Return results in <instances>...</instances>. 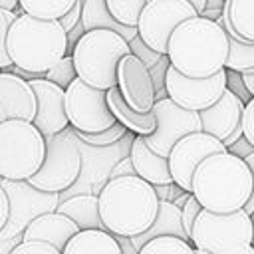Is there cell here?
<instances>
[{
    "label": "cell",
    "mask_w": 254,
    "mask_h": 254,
    "mask_svg": "<svg viewBox=\"0 0 254 254\" xmlns=\"http://www.w3.org/2000/svg\"><path fill=\"white\" fill-rule=\"evenodd\" d=\"M62 254H123L115 234L105 228L77 230L62 248Z\"/></svg>",
    "instance_id": "23"
},
{
    "label": "cell",
    "mask_w": 254,
    "mask_h": 254,
    "mask_svg": "<svg viewBox=\"0 0 254 254\" xmlns=\"http://www.w3.org/2000/svg\"><path fill=\"white\" fill-rule=\"evenodd\" d=\"M238 73H240V79H242L244 89L254 97V67H246V69H242Z\"/></svg>",
    "instance_id": "42"
},
{
    "label": "cell",
    "mask_w": 254,
    "mask_h": 254,
    "mask_svg": "<svg viewBox=\"0 0 254 254\" xmlns=\"http://www.w3.org/2000/svg\"><path fill=\"white\" fill-rule=\"evenodd\" d=\"M226 151H228V153H232V155H236V157H240V159H244L248 153H252V151H254V145H252V143H248V141L240 135L234 143H230V145L226 147Z\"/></svg>",
    "instance_id": "39"
},
{
    "label": "cell",
    "mask_w": 254,
    "mask_h": 254,
    "mask_svg": "<svg viewBox=\"0 0 254 254\" xmlns=\"http://www.w3.org/2000/svg\"><path fill=\"white\" fill-rule=\"evenodd\" d=\"M28 83L36 95V113L32 123L38 127V131L44 137L65 131L67 119L64 111V87L44 77H30Z\"/></svg>",
    "instance_id": "15"
},
{
    "label": "cell",
    "mask_w": 254,
    "mask_h": 254,
    "mask_svg": "<svg viewBox=\"0 0 254 254\" xmlns=\"http://www.w3.org/2000/svg\"><path fill=\"white\" fill-rule=\"evenodd\" d=\"M127 46H129V52L149 69V67H153L165 54H159V52H155V50H151L139 36H133L129 42H127Z\"/></svg>",
    "instance_id": "32"
},
{
    "label": "cell",
    "mask_w": 254,
    "mask_h": 254,
    "mask_svg": "<svg viewBox=\"0 0 254 254\" xmlns=\"http://www.w3.org/2000/svg\"><path fill=\"white\" fill-rule=\"evenodd\" d=\"M242 210H244L248 216H252V212H254V194H250V196L246 198V202L242 204Z\"/></svg>",
    "instance_id": "43"
},
{
    "label": "cell",
    "mask_w": 254,
    "mask_h": 254,
    "mask_svg": "<svg viewBox=\"0 0 254 254\" xmlns=\"http://www.w3.org/2000/svg\"><path fill=\"white\" fill-rule=\"evenodd\" d=\"M252 190V171L240 157L228 151L204 157L190 177V194L210 212L226 214L242 208Z\"/></svg>",
    "instance_id": "2"
},
{
    "label": "cell",
    "mask_w": 254,
    "mask_h": 254,
    "mask_svg": "<svg viewBox=\"0 0 254 254\" xmlns=\"http://www.w3.org/2000/svg\"><path fill=\"white\" fill-rule=\"evenodd\" d=\"M242 105L244 103L230 89H224L222 95L212 105L198 111L200 131L216 137L218 141H224L240 125Z\"/></svg>",
    "instance_id": "16"
},
{
    "label": "cell",
    "mask_w": 254,
    "mask_h": 254,
    "mask_svg": "<svg viewBox=\"0 0 254 254\" xmlns=\"http://www.w3.org/2000/svg\"><path fill=\"white\" fill-rule=\"evenodd\" d=\"M125 54L131 52L123 36L113 30L93 28L85 30L73 42L69 56L75 77L91 87L107 89L115 85V67Z\"/></svg>",
    "instance_id": "5"
},
{
    "label": "cell",
    "mask_w": 254,
    "mask_h": 254,
    "mask_svg": "<svg viewBox=\"0 0 254 254\" xmlns=\"http://www.w3.org/2000/svg\"><path fill=\"white\" fill-rule=\"evenodd\" d=\"M123 175H135V171H133V165H131V159H129V157H123L121 161H117V163H115V167L111 169L109 179H111V177H123Z\"/></svg>",
    "instance_id": "41"
},
{
    "label": "cell",
    "mask_w": 254,
    "mask_h": 254,
    "mask_svg": "<svg viewBox=\"0 0 254 254\" xmlns=\"http://www.w3.org/2000/svg\"><path fill=\"white\" fill-rule=\"evenodd\" d=\"M137 254H194V248L185 238L163 234L143 242Z\"/></svg>",
    "instance_id": "27"
},
{
    "label": "cell",
    "mask_w": 254,
    "mask_h": 254,
    "mask_svg": "<svg viewBox=\"0 0 254 254\" xmlns=\"http://www.w3.org/2000/svg\"><path fill=\"white\" fill-rule=\"evenodd\" d=\"M129 159L133 165V171L137 177H141L143 181L155 185H169L173 183L171 173H169V163L167 157H161L157 153H153L149 149V145L143 141L141 135H137L131 143V151H129Z\"/></svg>",
    "instance_id": "19"
},
{
    "label": "cell",
    "mask_w": 254,
    "mask_h": 254,
    "mask_svg": "<svg viewBox=\"0 0 254 254\" xmlns=\"http://www.w3.org/2000/svg\"><path fill=\"white\" fill-rule=\"evenodd\" d=\"M42 77L48 79V81H54V83L60 85V87H65V85L75 77V69H73V64H71V56L65 54V56H64L60 62H56L48 71H44Z\"/></svg>",
    "instance_id": "31"
},
{
    "label": "cell",
    "mask_w": 254,
    "mask_h": 254,
    "mask_svg": "<svg viewBox=\"0 0 254 254\" xmlns=\"http://www.w3.org/2000/svg\"><path fill=\"white\" fill-rule=\"evenodd\" d=\"M163 85L167 97L173 99L179 107L198 113L200 109L212 105L226 89V69L222 67L208 77H187L169 64L165 69Z\"/></svg>",
    "instance_id": "12"
},
{
    "label": "cell",
    "mask_w": 254,
    "mask_h": 254,
    "mask_svg": "<svg viewBox=\"0 0 254 254\" xmlns=\"http://www.w3.org/2000/svg\"><path fill=\"white\" fill-rule=\"evenodd\" d=\"M64 111L73 131L93 133L115 123L105 103V89L91 87L79 77H73L64 87Z\"/></svg>",
    "instance_id": "9"
},
{
    "label": "cell",
    "mask_w": 254,
    "mask_h": 254,
    "mask_svg": "<svg viewBox=\"0 0 254 254\" xmlns=\"http://www.w3.org/2000/svg\"><path fill=\"white\" fill-rule=\"evenodd\" d=\"M105 103H107L113 119L117 123H121L127 131H131L135 135H141V137L153 133V129H155V115H153V111L141 113V111L131 109L123 101V97L119 95V91H117L115 85H111V87L105 89Z\"/></svg>",
    "instance_id": "22"
},
{
    "label": "cell",
    "mask_w": 254,
    "mask_h": 254,
    "mask_svg": "<svg viewBox=\"0 0 254 254\" xmlns=\"http://www.w3.org/2000/svg\"><path fill=\"white\" fill-rule=\"evenodd\" d=\"M8 254H62V252L44 240H22Z\"/></svg>",
    "instance_id": "34"
},
{
    "label": "cell",
    "mask_w": 254,
    "mask_h": 254,
    "mask_svg": "<svg viewBox=\"0 0 254 254\" xmlns=\"http://www.w3.org/2000/svg\"><path fill=\"white\" fill-rule=\"evenodd\" d=\"M226 89H230L242 103L252 97V95L244 89L242 79H240V73H238V71H232V69H226Z\"/></svg>",
    "instance_id": "38"
},
{
    "label": "cell",
    "mask_w": 254,
    "mask_h": 254,
    "mask_svg": "<svg viewBox=\"0 0 254 254\" xmlns=\"http://www.w3.org/2000/svg\"><path fill=\"white\" fill-rule=\"evenodd\" d=\"M246 67H254V44L228 38V54H226L224 69L242 71Z\"/></svg>",
    "instance_id": "28"
},
{
    "label": "cell",
    "mask_w": 254,
    "mask_h": 254,
    "mask_svg": "<svg viewBox=\"0 0 254 254\" xmlns=\"http://www.w3.org/2000/svg\"><path fill=\"white\" fill-rule=\"evenodd\" d=\"M6 54L12 65L42 77L67 54V34L58 20L18 14L6 34Z\"/></svg>",
    "instance_id": "4"
},
{
    "label": "cell",
    "mask_w": 254,
    "mask_h": 254,
    "mask_svg": "<svg viewBox=\"0 0 254 254\" xmlns=\"http://www.w3.org/2000/svg\"><path fill=\"white\" fill-rule=\"evenodd\" d=\"M159 198L153 185L137 175L111 177L97 194V212L107 232L115 236H135L155 218Z\"/></svg>",
    "instance_id": "3"
},
{
    "label": "cell",
    "mask_w": 254,
    "mask_h": 254,
    "mask_svg": "<svg viewBox=\"0 0 254 254\" xmlns=\"http://www.w3.org/2000/svg\"><path fill=\"white\" fill-rule=\"evenodd\" d=\"M200 208H202V206L198 204V200H196L192 194H187V198H185V202H183V206H181V220H183V228H185L187 236L190 234L192 222H194L196 214L200 212Z\"/></svg>",
    "instance_id": "36"
},
{
    "label": "cell",
    "mask_w": 254,
    "mask_h": 254,
    "mask_svg": "<svg viewBox=\"0 0 254 254\" xmlns=\"http://www.w3.org/2000/svg\"><path fill=\"white\" fill-rule=\"evenodd\" d=\"M75 0H18V8L24 14L42 18V20H58L64 16Z\"/></svg>",
    "instance_id": "26"
},
{
    "label": "cell",
    "mask_w": 254,
    "mask_h": 254,
    "mask_svg": "<svg viewBox=\"0 0 254 254\" xmlns=\"http://www.w3.org/2000/svg\"><path fill=\"white\" fill-rule=\"evenodd\" d=\"M79 16H81V0H75L73 4H71V8L64 14V16H60L58 18V24L64 28V32L67 34V32H71L77 24H79Z\"/></svg>",
    "instance_id": "37"
},
{
    "label": "cell",
    "mask_w": 254,
    "mask_h": 254,
    "mask_svg": "<svg viewBox=\"0 0 254 254\" xmlns=\"http://www.w3.org/2000/svg\"><path fill=\"white\" fill-rule=\"evenodd\" d=\"M8 218H10V196H8V190L0 185V232L2 228H6Z\"/></svg>",
    "instance_id": "40"
},
{
    "label": "cell",
    "mask_w": 254,
    "mask_h": 254,
    "mask_svg": "<svg viewBox=\"0 0 254 254\" xmlns=\"http://www.w3.org/2000/svg\"><path fill=\"white\" fill-rule=\"evenodd\" d=\"M77 224L71 222L67 216L56 212V210H44L36 216H32L24 228H22V240H44L58 248L65 246V242L77 232Z\"/></svg>",
    "instance_id": "18"
},
{
    "label": "cell",
    "mask_w": 254,
    "mask_h": 254,
    "mask_svg": "<svg viewBox=\"0 0 254 254\" xmlns=\"http://www.w3.org/2000/svg\"><path fill=\"white\" fill-rule=\"evenodd\" d=\"M0 107L6 119L32 121L36 113V95L28 79L2 69L0 71Z\"/></svg>",
    "instance_id": "17"
},
{
    "label": "cell",
    "mask_w": 254,
    "mask_h": 254,
    "mask_svg": "<svg viewBox=\"0 0 254 254\" xmlns=\"http://www.w3.org/2000/svg\"><path fill=\"white\" fill-rule=\"evenodd\" d=\"M236 254H254V248H252V244H248V246H244V248H240Z\"/></svg>",
    "instance_id": "47"
},
{
    "label": "cell",
    "mask_w": 254,
    "mask_h": 254,
    "mask_svg": "<svg viewBox=\"0 0 254 254\" xmlns=\"http://www.w3.org/2000/svg\"><path fill=\"white\" fill-rule=\"evenodd\" d=\"M194 254H210V252H206V250H198V248H194Z\"/></svg>",
    "instance_id": "48"
},
{
    "label": "cell",
    "mask_w": 254,
    "mask_h": 254,
    "mask_svg": "<svg viewBox=\"0 0 254 254\" xmlns=\"http://www.w3.org/2000/svg\"><path fill=\"white\" fill-rule=\"evenodd\" d=\"M0 8L16 12V8H18V0H0Z\"/></svg>",
    "instance_id": "44"
},
{
    "label": "cell",
    "mask_w": 254,
    "mask_h": 254,
    "mask_svg": "<svg viewBox=\"0 0 254 254\" xmlns=\"http://www.w3.org/2000/svg\"><path fill=\"white\" fill-rule=\"evenodd\" d=\"M16 16H18L16 12L0 8V69L12 65V62L6 54V34H8V28H10V24L14 22Z\"/></svg>",
    "instance_id": "33"
},
{
    "label": "cell",
    "mask_w": 254,
    "mask_h": 254,
    "mask_svg": "<svg viewBox=\"0 0 254 254\" xmlns=\"http://www.w3.org/2000/svg\"><path fill=\"white\" fill-rule=\"evenodd\" d=\"M192 6H194V10L198 12V14H202L204 10H206V0H189Z\"/></svg>",
    "instance_id": "45"
},
{
    "label": "cell",
    "mask_w": 254,
    "mask_h": 254,
    "mask_svg": "<svg viewBox=\"0 0 254 254\" xmlns=\"http://www.w3.org/2000/svg\"><path fill=\"white\" fill-rule=\"evenodd\" d=\"M240 131L242 137L254 145V97H250L248 101H244L242 105V113H240Z\"/></svg>",
    "instance_id": "35"
},
{
    "label": "cell",
    "mask_w": 254,
    "mask_h": 254,
    "mask_svg": "<svg viewBox=\"0 0 254 254\" xmlns=\"http://www.w3.org/2000/svg\"><path fill=\"white\" fill-rule=\"evenodd\" d=\"M147 0H105L107 12L123 26H137L139 12Z\"/></svg>",
    "instance_id": "29"
},
{
    "label": "cell",
    "mask_w": 254,
    "mask_h": 254,
    "mask_svg": "<svg viewBox=\"0 0 254 254\" xmlns=\"http://www.w3.org/2000/svg\"><path fill=\"white\" fill-rule=\"evenodd\" d=\"M252 216L242 208L226 214L200 208L192 222L189 242L192 248L210 254H236L240 248L252 244Z\"/></svg>",
    "instance_id": "7"
},
{
    "label": "cell",
    "mask_w": 254,
    "mask_h": 254,
    "mask_svg": "<svg viewBox=\"0 0 254 254\" xmlns=\"http://www.w3.org/2000/svg\"><path fill=\"white\" fill-rule=\"evenodd\" d=\"M79 24L85 30H93V28H105V30H113L119 36H123L127 42L137 36V28L133 26H123L119 24L105 6V0H83L81 2V16H79Z\"/></svg>",
    "instance_id": "24"
},
{
    "label": "cell",
    "mask_w": 254,
    "mask_h": 254,
    "mask_svg": "<svg viewBox=\"0 0 254 254\" xmlns=\"http://www.w3.org/2000/svg\"><path fill=\"white\" fill-rule=\"evenodd\" d=\"M151 111L155 115V129H153V133L145 135L143 141L149 145V149L153 153H157L161 157H167L171 147L181 137H185L192 131H200L198 113L179 107L167 95L155 99Z\"/></svg>",
    "instance_id": "11"
},
{
    "label": "cell",
    "mask_w": 254,
    "mask_h": 254,
    "mask_svg": "<svg viewBox=\"0 0 254 254\" xmlns=\"http://www.w3.org/2000/svg\"><path fill=\"white\" fill-rule=\"evenodd\" d=\"M115 87L123 101L135 111H151L155 103V87L149 69L133 56L125 54L115 67Z\"/></svg>",
    "instance_id": "14"
},
{
    "label": "cell",
    "mask_w": 254,
    "mask_h": 254,
    "mask_svg": "<svg viewBox=\"0 0 254 254\" xmlns=\"http://www.w3.org/2000/svg\"><path fill=\"white\" fill-rule=\"evenodd\" d=\"M46 153L38 171L26 183L40 192H62L69 189L81 173V153L75 141L64 131L46 135Z\"/></svg>",
    "instance_id": "8"
},
{
    "label": "cell",
    "mask_w": 254,
    "mask_h": 254,
    "mask_svg": "<svg viewBox=\"0 0 254 254\" xmlns=\"http://www.w3.org/2000/svg\"><path fill=\"white\" fill-rule=\"evenodd\" d=\"M226 147L216 137L204 133V131H192L185 137H181L169 151L167 163L173 183L183 189L185 192H190V177L194 167L212 153H222Z\"/></svg>",
    "instance_id": "13"
},
{
    "label": "cell",
    "mask_w": 254,
    "mask_h": 254,
    "mask_svg": "<svg viewBox=\"0 0 254 254\" xmlns=\"http://www.w3.org/2000/svg\"><path fill=\"white\" fill-rule=\"evenodd\" d=\"M214 20L232 28L228 38L254 44V0H224L220 16Z\"/></svg>",
    "instance_id": "21"
},
{
    "label": "cell",
    "mask_w": 254,
    "mask_h": 254,
    "mask_svg": "<svg viewBox=\"0 0 254 254\" xmlns=\"http://www.w3.org/2000/svg\"><path fill=\"white\" fill-rule=\"evenodd\" d=\"M125 127L121 123H113L109 125L107 129H101V131H93V133H83V131H75V137L87 145H93V147H107V145H113L117 143L123 135H125Z\"/></svg>",
    "instance_id": "30"
},
{
    "label": "cell",
    "mask_w": 254,
    "mask_h": 254,
    "mask_svg": "<svg viewBox=\"0 0 254 254\" xmlns=\"http://www.w3.org/2000/svg\"><path fill=\"white\" fill-rule=\"evenodd\" d=\"M56 212L67 216L71 222L77 224L79 230L83 228H103L99 212H97V196L95 194H75L65 198L56 206Z\"/></svg>",
    "instance_id": "25"
},
{
    "label": "cell",
    "mask_w": 254,
    "mask_h": 254,
    "mask_svg": "<svg viewBox=\"0 0 254 254\" xmlns=\"http://www.w3.org/2000/svg\"><path fill=\"white\" fill-rule=\"evenodd\" d=\"M163 234L179 236V238L189 240V236H187V232L183 228L181 208L175 202H169V200H159V208H157V214H155L153 222L143 232L131 236L129 242L133 244L135 250H139L143 242H147L149 238H155V236H163Z\"/></svg>",
    "instance_id": "20"
},
{
    "label": "cell",
    "mask_w": 254,
    "mask_h": 254,
    "mask_svg": "<svg viewBox=\"0 0 254 254\" xmlns=\"http://www.w3.org/2000/svg\"><path fill=\"white\" fill-rule=\"evenodd\" d=\"M2 119H6V117H4V111H2V107H0V121H2Z\"/></svg>",
    "instance_id": "49"
},
{
    "label": "cell",
    "mask_w": 254,
    "mask_h": 254,
    "mask_svg": "<svg viewBox=\"0 0 254 254\" xmlns=\"http://www.w3.org/2000/svg\"><path fill=\"white\" fill-rule=\"evenodd\" d=\"M242 161H244V165H246L250 171H254V151H252V153H248V155H246Z\"/></svg>",
    "instance_id": "46"
},
{
    "label": "cell",
    "mask_w": 254,
    "mask_h": 254,
    "mask_svg": "<svg viewBox=\"0 0 254 254\" xmlns=\"http://www.w3.org/2000/svg\"><path fill=\"white\" fill-rule=\"evenodd\" d=\"M228 54V36L222 26L196 14L183 20L169 36L167 60L187 77H208L224 67Z\"/></svg>",
    "instance_id": "1"
},
{
    "label": "cell",
    "mask_w": 254,
    "mask_h": 254,
    "mask_svg": "<svg viewBox=\"0 0 254 254\" xmlns=\"http://www.w3.org/2000/svg\"><path fill=\"white\" fill-rule=\"evenodd\" d=\"M46 139L32 121H0V179L26 181L42 165Z\"/></svg>",
    "instance_id": "6"
},
{
    "label": "cell",
    "mask_w": 254,
    "mask_h": 254,
    "mask_svg": "<svg viewBox=\"0 0 254 254\" xmlns=\"http://www.w3.org/2000/svg\"><path fill=\"white\" fill-rule=\"evenodd\" d=\"M198 12L189 0H147L137 18V36L155 52L165 54L171 32Z\"/></svg>",
    "instance_id": "10"
}]
</instances>
